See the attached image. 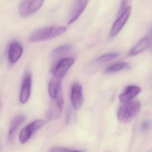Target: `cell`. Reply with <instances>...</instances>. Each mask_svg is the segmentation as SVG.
<instances>
[{"label": "cell", "instance_id": "6da1fadb", "mask_svg": "<svg viewBox=\"0 0 152 152\" xmlns=\"http://www.w3.org/2000/svg\"><path fill=\"white\" fill-rule=\"evenodd\" d=\"M141 108V104L138 100H132L123 103L117 112L118 120L122 123L132 121L138 114Z\"/></svg>", "mask_w": 152, "mask_h": 152}, {"label": "cell", "instance_id": "7a4b0ae2", "mask_svg": "<svg viewBox=\"0 0 152 152\" xmlns=\"http://www.w3.org/2000/svg\"><path fill=\"white\" fill-rule=\"evenodd\" d=\"M67 30L65 26H49L36 30L29 38L31 42H39L50 39L64 33Z\"/></svg>", "mask_w": 152, "mask_h": 152}, {"label": "cell", "instance_id": "3957f363", "mask_svg": "<svg viewBox=\"0 0 152 152\" xmlns=\"http://www.w3.org/2000/svg\"><path fill=\"white\" fill-rule=\"evenodd\" d=\"M75 60L73 58H64L60 59L53 66L52 72L55 78L61 80L74 64Z\"/></svg>", "mask_w": 152, "mask_h": 152}, {"label": "cell", "instance_id": "277c9868", "mask_svg": "<svg viewBox=\"0 0 152 152\" xmlns=\"http://www.w3.org/2000/svg\"><path fill=\"white\" fill-rule=\"evenodd\" d=\"M44 0H24L19 7V14L25 18L36 12L41 7Z\"/></svg>", "mask_w": 152, "mask_h": 152}, {"label": "cell", "instance_id": "5b68a950", "mask_svg": "<svg viewBox=\"0 0 152 152\" xmlns=\"http://www.w3.org/2000/svg\"><path fill=\"white\" fill-rule=\"evenodd\" d=\"M46 124V122L42 120H38L33 122L23 128L19 134V140L22 144L26 143L32 134L41 129Z\"/></svg>", "mask_w": 152, "mask_h": 152}, {"label": "cell", "instance_id": "8992f818", "mask_svg": "<svg viewBox=\"0 0 152 152\" xmlns=\"http://www.w3.org/2000/svg\"><path fill=\"white\" fill-rule=\"evenodd\" d=\"M47 113V118L49 121H52L60 117L64 106V99L61 92L56 98L54 99Z\"/></svg>", "mask_w": 152, "mask_h": 152}, {"label": "cell", "instance_id": "52a82bcc", "mask_svg": "<svg viewBox=\"0 0 152 152\" xmlns=\"http://www.w3.org/2000/svg\"><path fill=\"white\" fill-rule=\"evenodd\" d=\"M131 8L129 7L121 14L119 16V17L115 22L110 31V37H114L116 36L123 27L127 23L130 15Z\"/></svg>", "mask_w": 152, "mask_h": 152}, {"label": "cell", "instance_id": "ba28073f", "mask_svg": "<svg viewBox=\"0 0 152 152\" xmlns=\"http://www.w3.org/2000/svg\"><path fill=\"white\" fill-rule=\"evenodd\" d=\"M71 103L75 109H79L83 101V87L78 83H75L72 86L71 92Z\"/></svg>", "mask_w": 152, "mask_h": 152}, {"label": "cell", "instance_id": "9c48e42d", "mask_svg": "<svg viewBox=\"0 0 152 152\" xmlns=\"http://www.w3.org/2000/svg\"><path fill=\"white\" fill-rule=\"evenodd\" d=\"M88 0H76L69 17L68 25L75 22L82 14L88 5Z\"/></svg>", "mask_w": 152, "mask_h": 152}, {"label": "cell", "instance_id": "30bf717a", "mask_svg": "<svg viewBox=\"0 0 152 152\" xmlns=\"http://www.w3.org/2000/svg\"><path fill=\"white\" fill-rule=\"evenodd\" d=\"M31 75H26L23 80L19 96V100L22 104H26L29 99L31 95Z\"/></svg>", "mask_w": 152, "mask_h": 152}, {"label": "cell", "instance_id": "8fae6325", "mask_svg": "<svg viewBox=\"0 0 152 152\" xmlns=\"http://www.w3.org/2000/svg\"><path fill=\"white\" fill-rule=\"evenodd\" d=\"M141 88L137 86L130 85L128 86L119 96V100L122 103L133 100L140 92Z\"/></svg>", "mask_w": 152, "mask_h": 152}, {"label": "cell", "instance_id": "7c38bea8", "mask_svg": "<svg viewBox=\"0 0 152 152\" xmlns=\"http://www.w3.org/2000/svg\"><path fill=\"white\" fill-rule=\"evenodd\" d=\"M23 48L17 42H14L10 44L8 51V58L11 64L16 63L22 56Z\"/></svg>", "mask_w": 152, "mask_h": 152}, {"label": "cell", "instance_id": "4fadbf2b", "mask_svg": "<svg viewBox=\"0 0 152 152\" xmlns=\"http://www.w3.org/2000/svg\"><path fill=\"white\" fill-rule=\"evenodd\" d=\"M150 42V39L148 37H145L141 39L132 48L128 53V56H134L142 53L149 47Z\"/></svg>", "mask_w": 152, "mask_h": 152}, {"label": "cell", "instance_id": "5bb4252c", "mask_svg": "<svg viewBox=\"0 0 152 152\" xmlns=\"http://www.w3.org/2000/svg\"><path fill=\"white\" fill-rule=\"evenodd\" d=\"M25 120V116L23 115H19L13 118L10 124L8 133V140L10 142H11L13 140L18 129L22 124L24 122Z\"/></svg>", "mask_w": 152, "mask_h": 152}, {"label": "cell", "instance_id": "9a60e30c", "mask_svg": "<svg viewBox=\"0 0 152 152\" xmlns=\"http://www.w3.org/2000/svg\"><path fill=\"white\" fill-rule=\"evenodd\" d=\"M61 83L60 80L54 78L49 83L48 92L51 98H56L61 92Z\"/></svg>", "mask_w": 152, "mask_h": 152}, {"label": "cell", "instance_id": "2e32d148", "mask_svg": "<svg viewBox=\"0 0 152 152\" xmlns=\"http://www.w3.org/2000/svg\"><path fill=\"white\" fill-rule=\"evenodd\" d=\"M130 67V66L128 63L122 62L110 66L105 69L104 72L107 74L114 73L122 70L129 69Z\"/></svg>", "mask_w": 152, "mask_h": 152}, {"label": "cell", "instance_id": "e0dca14e", "mask_svg": "<svg viewBox=\"0 0 152 152\" xmlns=\"http://www.w3.org/2000/svg\"><path fill=\"white\" fill-rule=\"evenodd\" d=\"M72 49V47L70 45H65L55 48L51 52V56L56 58L61 55L67 53Z\"/></svg>", "mask_w": 152, "mask_h": 152}, {"label": "cell", "instance_id": "ac0fdd59", "mask_svg": "<svg viewBox=\"0 0 152 152\" xmlns=\"http://www.w3.org/2000/svg\"><path fill=\"white\" fill-rule=\"evenodd\" d=\"M119 54L117 53H110L100 56L96 59V63H102L113 60L119 56Z\"/></svg>", "mask_w": 152, "mask_h": 152}, {"label": "cell", "instance_id": "d6986e66", "mask_svg": "<svg viewBox=\"0 0 152 152\" xmlns=\"http://www.w3.org/2000/svg\"><path fill=\"white\" fill-rule=\"evenodd\" d=\"M151 121L147 120L141 123L140 126V131L142 133H145L150 130L151 127Z\"/></svg>", "mask_w": 152, "mask_h": 152}, {"label": "cell", "instance_id": "ffe728a7", "mask_svg": "<svg viewBox=\"0 0 152 152\" xmlns=\"http://www.w3.org/2000/svg\"><path fill=\"white\" fill-rule=\"evenodd\" d=\"M73 152V151H76V152H82L83 151L82 150H75V149H71L66 148L63 147H54L50 148L49 150V152Z\"/></svg>", "mask_w": 152, "mask_h": 152}, {"label": "cell", "instance_id": "44dd1931", "mask_svg": "<svg viewBox=\"0 0 152 152\" xmlns=\"http://www.w3.org/2000/svg\"><path fill=\"white\" fill-rule=\"evenodd\" d=\"M129 2V0H121V7H120V10L119 11L118 15H120L129 7L128 6Z\"/></svg>", "mask_w": 152, "mask_h": 152}, {"label": "cell", "instance_id": "7402d4cb", "mask_svg": "<svg viewBox=\"0 0 152 152\" xmlns=\"http://www.w3.org/2000/svg\"><path fill=\"white\" fill-rule=\"evenodd\" d=\"M71 116H72V112L70 109H68L67 112V114L66 115V124H69L71 121Z\"/></svg>", "mask_w": 152, "mask_h": 152}]
</instances>
